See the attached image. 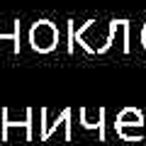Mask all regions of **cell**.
Returning <instances> with one entry per match:
<instances>
[{"label": "cell", "instance_id": "obj_1", "mask_svg": "<svg viewBox=\"0 0 146 146\" xmlns=\"http://www.w3.org/2000/svg\"><path fill=\"white\" fill-rule=\"evenodd\" d=\"M76 42L88 54H105L119 42L122 51H129V20L119 17L112 20L110 25H100L98 20H88L78 32Z\"/></svg>", "mask_w": 146, "mask_h": 146}, {"label": "cell", "instance_id": "obj_2", "mask_svg": "<svg viewBox=\"0 0 146 146\" xmlns=\"http://www.w3.org/2000/svg\"><path fill=\"white\" fill-rule=\"evenodd\" d=\"M29 44L39 54L54 51L58 46V27L51 20H36L29 29Z\"/></svg>", "mask_w": 146, "mask_h": 146}, {"label": "cell", "instance_id": "obj_3", "mask_svg": "<svg viewBox=\"0 0 146 146\" xmlns=\"http://www.w3.org/2000/svg\"><path fill=\"white\" fill-rule=\"evenodd\" d=\"M115 131H117V136L124 139V141L144 139V115H141V110H136V107H124L119 115H117Z\"/></svg>", "mask_w": 146, "mask_h": 146}, {"label": "cell", "instance_id": "obj_4", "mask_svg": "<svg viewBox=\"0 0 146 146\" xmlns=\"http://www.w3.org/2000/svg\"><path fill=\"white\" fill-rule=\"evenodd\" d=\"M32 115L34 110L27 107L25 110V119H12L10 117V110L3 107V134H0V141H12V139H20V141H29L32 139Z\"/></svg>", "mask_w": 146, "mask_h": 146}, {"label": "cell", "instance_id": "obj_5", "mask_svg": "<svg viewBox=\"0 0 146 146\" xmlns=\"http://www.w3.org/2000/svg\"><path fill=\"white\" fill-rule=\"evenodd\" d=\"M68 119H71V110H63L61 115H58L56 119L51 122V124H46V122H39V127H42V134H39V139H42V141H49V139H51V136L58 131V127H61L63 131H68V134H71V122H68Z\"/></svg>", "mask_w": 146, "mask_h": 146}, {"label": "cell", "instance_id": "obj_6", "mask_svg": "<svg viewBox=\"0 0 146 146\" xmlns=\"http://www.w3.org/2000/svg\"><path fill=\"white\" fill-rule=\"evenodd\" d=\"M80 119H83V127H88V129H98L100 141H105V107H98L95 117H90L88 107H80Z\"/></svg>", "mask_w": 146, "mask_h": 146}, {"label": "cell", "instance_id": "obj_7", "mask_svg": "<svg viewBox=\"0 0 146 146\" xmlns=\"http://www.w3.org/2000/svg\"><path fill=\"white\" fill-rule=\"evenodd\" d=\"M15 42V54H20V20L12 22V32L5 34V32H0V42Z\"/></svg>", "mask_w": 146, "mask_h": 146}, {"label": "cell", "instance_id": "obj_8", "mask_svg": "<svg viewBox=\"0 0 146 146\" xmlns=\"http://www.w3.org/2000/svg\"><path fill=\"white\" fill-rule=\"evenodd\" d=\"M66 32H68V46H66V49H68V51H73V46H76V32H78L73 20L66 22Z\"/></svg>", "mask_w": 146, "mask_h": 146}, {"label": "cell", "instance_id": "obj_9", "mask_svg": "<svg viewBox=\"0 0 146 146\" xmlns=\"http://www.w3.org/2000/svg\"><path fill=\"white\" fill-rule=\"evenodd\" d=\"M141 44H144V49H146V25H144V29H141Z\"/></svg>", "mask_w": 146, "mask_h": 146}]
</instances>
